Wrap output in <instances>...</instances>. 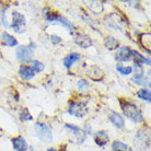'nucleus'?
<instances>
[{"instance_id": "f257e3e1", "label": "nucleus", "mask_w": 151, "mask_h": 151, "mask_svg": "<svg viewBox=\"0 0 151 151\" xmlns=\"http://www.w3.org/2000/svg\"><path fill=\"white\" fill-rule=\"evenodd\" d=\"M121 106L124 115L127 118H129L130 121L137 123V124L144 122V116H142L141 111L134 103L127 102V101H121Z\"/></svg>"}, {"instance_id": "f03ea898", "label": "nucleus", "mask_w": 151, "mask_h": 151, "mask_svg": "<svg viewBox=\"0 0 151 151\" xmlns=\"http://www.w3.org/2000/svg\"><path fill=\"white\" fill-rule=\"evenodd\" d=\"M35 132L41 141L48 144L53 140V132L46 124L43 123H36L35 124Z\"/></svg>"}, {"instance_id": "7ed1b4c3", "label": "nucleus", "mask_w": 151, "mask_h": 151, "mask_svg": "<svg viewBox=\"0 0 151 151\" xmlns=\"http://www.w3.org/2000/svg\"><path fill=\"white\" fill-rule=\"evenodd\" d=\"M11 27L14 32L22 34L27 31V22H25V17L19 12H13L12 13V24Z\"/></svg>"}, {"instance_id": "20e7f679", "label": "nucleus", "mask_w": 151, "mask_h": 151, "mask_svg": "<svg viewBox=\"0 0 151 151\" xmlns=\"http://www.w3.org/2000/svg\"><path fill=\"white\" fill-rule=\"evenodd\" d=\"M68 113L72 116L82 118L88 113V107L86 102H71L69 105Z\"/></svg>"}, {"instance_id": "39448f33", "label": "nucleus", "mask_w": 151, "mask_h": 151, "mask_svg": "<svg viewBox=\"0 0 151 151\" xmlns=\"http://www.w3.org/2000/svg\"><path fill=\"white\" fill-rule=\"evenodd\" d=\"M46 22L52 23V24H54V23L61 24V25L66 27L67 29H69L71 33H73V32H75V30H76L75 25H73L70 21H68L67 19H65L64 17H61V15L56 14V13H50V14L47 15V17H46Z\"/></svg>"}, {"instance_id": "423d86ee", "label": "nucleus", "mask_w": 151, "mask_h": 151, "mask_svg": "<svg viewBox=\"0 0 151 151\" xmlns=\"http://www.w3.org/2000/svg\"><path fill=\"white\" fill-rule=\"evenodd\" d=\"M66 128L68 129L69 132L72 134V136H73L77 144H79V145L83 144L84 140L87 139V132H84L83 129L79 128L78 126H75V125H72V124H67L66 125Z\"/></svg>"}, {"instance_id": "0eeeda50", "label": "nucleus", "mask_w": 151, "mask_h": 151, "mask_svg": "<svg viewBox=\"0 0 151 151\" xmlns=\"http://www.w3.org/2000/svg\"><path fill=\"white\" fill-rule=\"evenodd\" d=\"M15 55L20 63H29L33 57V49L30 46H19Z\"/></svg>"}, {"instance_id": "6e6552de", "label": "nucleus", "mask_w": 151, "mask_h": 151, "mask_svg": "<svg viewBox=\"0 0 151 151\" xmlns=\"http://www.w3.org/2000/svg\"><path fill=\"white\" fill-rule=\"evenodd\" d=\"M115 58H116V60L123 61V63H126V61L132 60V49L129 48L128 46H123V47H119V49L117 50Z\"/></svg>"}, {"instance_id": "1a4fd4ad", "label": "nucleus", "mask_w": 151, "mask_h": 151, "mask_svg": "<svg viewBox=\"0 0 151 151\" xmlns=\"http://www.w3.org/2000/svg\"><path fill=\"white\" fill-rule=\"evenodd\" d=\"M75 43L78 46H80L81 48H89L92 46V41L91 38L86 34H77L75 36Z\"/></svg>"}, {"instance_id": "9d476101", "label": "nucleus", "mask_w": 151, "mask_h": 151, "mask_svg": "<svg viewBox=\"0 0 151 151\" xmlns=\"http://www.w3.org/2000/svg\"><path fill=\"white\" fill-rule=\"evenodd\" d=\"M19 76L23 80H31L32 78H34L35 72L33 71V69L31 68L30 66L22 65L19 69Z\"/></svg>"}, {"instance_id": "9b49d317", "label": "nucleus", "mask_w": 151, "mask_h": 151, "mask_svg": "<svg viewBox=\"0 0 151 151\" xmlns=\"http://www.w3.org/2000/svg\"><path fill=\"white\" fill-rule=\"evenodd\" d=\"M87 73L91 79L95 80V81H100V80L103 79L102 70L99 68V67H96V66H90L87 69Z\"/></svg>"}, {"instance_id": "f8f14e48", "label": "nucleus", "mask_w": 151, "mask_h": 151, "mask_svg": "<svg viewBox=\"0 0 151 151\" xmlns=\"http://www.w3.org/2000/svg\"><path fill=\"white\" fill-rule=\"evenodd\" d=\"M12 145H13L14 150H17V151H27V140L21 136H18V137H15V138H13V139H12Z\"/></svg>"}, {"instance_id": "ddd939ff", "label": "nucleus", "mask_w": 151, "mask_h": 151, "mask_svg": "<svg viewBox=\"0 0 151 151\" xmlns=\"http://www.w3.org/2000/svg\"><path fill=\"white\" fill-rule=\"evenodd\" d=\"M94 141L98 146L102 147V146H105L110 141V138H109L107 134L104 130H99V132H96L94 134Z\"/></svg>"}, {"instance_id": "4468645a", "label": "nucleus", "mask_w": 151, "mask_h": 151, "mask_svg": "<svg viewBox=\"0 0 151 151\" xmlns=\"http://www.w3.org/2000/svg\"><path fill=\"white\" fill-rule=\"evenodd\" d=\"M110 121L116 128H124L125 121H124V117L122 116L121 114L116 113V112H113V113L110 115Z\"/></svg>"}, {"instance_id": "2eb2a0df", "label": "nucleus", "mask_w": 151, "mask_h": 151, "mask_svg": "<svg viewBox=\"0 0 151 151\" xmlns=\"http://www.w3.org/2000/svg\"><path fill=\"white\" fill-rule=\"evenodd\" d=\"M150 37H151L150 33H142V34H140L139 38H138V42H139L140 46H141L148 54H150Z\"/></svg>"}, {"instance_id": "dca6fc26", "label": "nucleus", "mask_w": 151, "mask_h": 151, "mask_svg": "<svg viewBox=\"0 0 151 151\" xmlns=\"http://www.w3.org/2000/svg\"><path fill=\"white\" fill-rule=\"evenodd\" d=\"M80 60V55L78 53H71L69 54L68 56H66L64 58V65L66 68L70 69L72 67V65Z\"/></svg>"}, {"instance_id": "f3484780", "label": "nucleus", "mask_w": 151, "mask_h": 151, "mask_svg": "<svg viewBox=\"0 0 151 151\" xmlns=\"http://www.w3.org/2000/svg\"><path fill=\"white\" fill-rule=\"evenodd\" d=\"M1 42H2V45L8 46V47H14L18 45V41L15 40L12 35H10L9 33L4 32L2 36H1Z\"/></svg>"}, {"instance_id": "a211bd4d", "label": "nucleus", "mask_w": 151, "mask_h": 151, "mask_svg": "<svg viewBox=\"0 0 151 151\" xmlns=\"http://www.w3.org/2000/svg\"><path fill=\"white\" fill-rule=\"evenodd\" d=\"M132 59L135 60V64L150 65V59H149V58H146V57H144L142 55H140V54L138 53V52H136V50H132Z\"/></svg>"}, {"instance_id": "6ab92c4d", "label": "nucleus", "mask_w": 151, "mask_h": 151, "mask_svg": "<svg viewBox=\"0 0 151 151\" xmlns=\"http://www.w3.org/2000/svg\"><path fill=\"white\" fill-rule=\"evenodd\" d=\"M112 150L113 151H132V148L125 142L122 141H114L112 144Z\"/></svg>"}, {"instance_id": "aec40b11", "label": "nucleus", "mask_w": 151, "mask_h": 151, "mask_svg": "<svg viewBox=\"0 0 151 151\" xmlns=\"http://www.w3.org/2000/svg\"><path fill=\"white\" fill-rule=\"evenodd\" d=\"M104 45H105V47L107 49L112 50V49L117 48L118 45H119V43H118V41H117L115 37H113V36H107V37H105V40H104Z\"/></svg>"}, {"instance_id": "412c9836", "label": "nucleus", "mask_w": 151, "mask_h": 151, "mask_svg": "<svg viewBox=\"0 0 151 151\" xmlns=\"http://www.w3.org/2000/svg\"><path fill=\"white\" fill-rule=\"evenodd\" d=\"M132 81L136 84H139V86H150L148 79L144 75H135L132 77Z\"/></svg>"}, {"instance_id": "4be33fe9", "label": "nucleus", "mask_w": 151, "mask_h": 151, "mask_svg": "<svg viewBox=\"0 0 151 151\" xmlns=\"http://www.w3.org/2000/svg\"><path fill=\"white\" fill-rule=\"evenodd\" d=\"M137 95L139 96V99L144 100V101H147V102H150L151 101V93L150 91L147 90V89H141V90H139Z\"/></svg>"}, {"instance_id": "5701e85b", "label": "nucleus", "mask_w": 151, "mask_h": 151, "mask_svg": "<svg viewBox=\"0 0 151 151\" xmlns=\"http://www.w3.org/2000/svg\"><path fill=\"white\" fill-rule=\"evenodd\" d=\"M19 117L22 122H27V121H32L33 117L31 116V114L29 113V110L27 109H21L19 112Z\"/></svg>"}, {"instance_id": "b1692460", "label": "nucleus", "mask_w": 151, "mask_h": 151, "mask_svg": "<svg viewBox=\"0 0 151 151\" xmlns=\"http://www.w3.org/2000/svg\"><path fill=\"white\" fill-rule=\"evenodd\" d=\"M116 69L117 71L123 76H128L132 72V68L130 66H121V65H117Z\"/></svg>"}, {"instance_id": "393cba45", "label": "nucleus", "mask_w": 151, "mask_h": 151, "mask_svg": "<svg viewBox=\"0 0 151 151\" xmlns=\"http://www.w3.org/2000/svg\"><path fill=\"white\" fill-rule=\"evenodd\" d=\"M31 68L33 69V71H34L35 73H38V72H41L44 70V64H42L41 61H38V60H34L32 63V67H31Z\"/></svg>"}, {"instance_id": "a878e982", "label": "nucleus", "mask_w": 151, "mask_h": 151, "mask_svg": "<svg viewBox=\"0 0 151 151\" xmlns=\"http://www.w3.org/2000/svg\"><path fill=\"white\" fill-rule=\"evenodd\" d=\"M77 87H78V89H79L80 91H82V92H86V91L90 88V86H89V83L87 82V80L84 79H81L79 80L78 82H77Z\"/></svg>"}, {"instance_id": "bb28decb", "label": "nucleus", "mask_w": 151, "mask_h": 151, "mask_svg": "<svg viewBox=\"0 0 151 151\" xmlns=\"http://www.w3.org/2000/svg\"><path fill=\"white\" fill-rule=\"evenodd\" d=\"M50 41H52L53 44H58V43L61 42V38L59 36H57V35H52L50 36Z\"/></svg>"}, {"instance_id": "cd10ccee", "label": "nucleus", "mask_w": 151, "mask_h": 151, "mask_svg": "<svg viewBox=\"0 0 151 151\" xmlns=\"http://www.w3.org/2000/svg\"><path fill=\"white\" fill-rule=\"evenodd\" d=\"M48 151H56V150H55L54 148H50V149H48Z\"/></svg>"}]
</instances>
